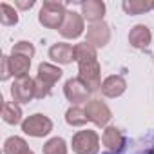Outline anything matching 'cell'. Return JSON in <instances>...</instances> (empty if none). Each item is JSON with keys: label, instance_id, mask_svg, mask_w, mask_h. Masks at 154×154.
I'll return each instance as SVG.
<instances>
[{"label": "cell", "instance_id": "1", "mask_svg": "<svg viewBox=\"0 0 154 154\" xmlns=\"http://www.w3.org/2000/svg\"><path fill=\"white\" fill-rule=\"evenodd\" d=\"M63 71L53 63L42 62L38 65V72H36V78H35V91H36V98L44 100L51 94L53 85L62 78Z\"/></svg>", "mask_w": 154, "mask_h": 154}, {"label": "cell", "instance_id": "2", "mask_svg": "<svg viewBox=\"0 0 154 154\" xmlns=\"http://www.w3.org/2000/svg\"><path fill=\"white\" fill-rule=\"evenodd\" d=\"M65 4L63 2H56V0H45L40 13H38V22L47 27V29H60L65 18Z\"/></svg>", "mask_w": 154, "mask_h": 154}, {"label": "cell", "instance_id": "3", "mask_svg": "<svg viewBox=\"0 0 154 154\" xmlns=\"http://www.w3.org/2000/svg\"><path fill=\"white\" fill-rule=\"evenodd\" d=\"M71 147H72L74 154H98V150H100V136H98L96 131H91V129L78 131L72 136Z\"/></svg>", "mask_w": 154, "mask_h": 154}, {"label": "cell", "instance_id": "4", "mask_svg": "<svg viewBox=\"0 0 154 154\" xmlns=\"http://www.w3.org/2000/svg\"><path fill=\"white\" fill-rule=\"evenodd\" d=\"M78 78L85 84V87L91 93L100 91V87H102V74H100L98 58L84 60V62L78 63Z\"/></svg>", "mask_w": 154, "mask_h": 154}, {"label": "cell", "instance_id": "5", "mask_svg": "<svg viewBox=\"0 0 154 154\" xmlns=\"http://www.w3.org/2000/svg\"><path fill=\"white\" fill-rule=\"evenodd\" d=\"M22 131L33 138H44L53 131V122L44 114H31L22 122Z\"/></svg>", "mask_w": 154, "mask_h": 154}, {"label": "cell", "instance_id": "6", "mask_svg": "<svg viewBox=\"0 0 154 154\" xmlns=\"http://www.w3.org/2000/svg\"><path fill=\"white\" fill-rule=\"evenodd\" d=\"M11 96L15 103H29L33 98H36L35 80L29 78V76L15 78V82L11 84Z\"/></svg>", "mask_w": 154, "mask_h": 154}, {"label": "cell", "instance_id": "7", "mask_svg": "<svg viewBox=\"0 0 154 154\" xmlns=\"http://www.w3.org/2000/svg\"><path fill=\"white\" fill-rule=\"evenodd\" d=\"M63 94H65V98L72 103V105H76L78 107L80 103H87L91 98V91L85 87V84L76 76V78H71V80H67L65 82V85H63Z\"/></svg>", "mask_w": 154, "mask_h": 154}, {"label": "cell", "instance_id": "8", "mask_svg": "<svg viewBox=\"0 0 154 154\" xmlns=\"http://www.w3.org/2000/svg\"><path fill=\"white\" fill-rule=\"evenodd\" d=\"M85 24H84V17L76 11H67L62 27L58 29V33L67 38V40H74V38H80L84 35Z\"/></svg>", "mask_w": 154, "mask_h": 154}, {"label": "cell", "instance_id": "9", "mask_svg": "<svg viewBox=\"0 0 154 154\" xmlns=\"http://www.w3.org/2000/svg\"><path fill=\"white\" fill-rule=\"evenodd\" d=\"M89 122H93L94 125L98 127H107V123L111 122L112 118V112L111 109L107 107V103H103L102 100H89L84 107Z\"/></svg>", "mask_w": 154, "mask_h": 154}, {"label": "cell", "instance_id": "10", "mask_svg": "<svg viewBox=\"0 0 154 154\" xmlns=\"http://www.w3.org/2000/svg\"><path fill=\"white\" fill-rule=\"evenodd\" d=\"M111 40V27L105 22H98V24H91L87 27V35H85V42L89 45H93L94 49L98 47H105Z\"/></svg>", "mask_w": 154, "mask_h": 154}, {"label": "cell", "instance_id": "11", "mask_svg": "<svg viewBox=\"0 0 154 154\" xmlns=\"http://www.w3.org/2000/svg\"><path fill=\"white\" fill-rule=\"evenodd\" d=\"M102 143L107 149V152L111 154H120L125 147V138L122 134V131L114 125H107L103 134H102Z\"/></svg>", "mask_w": 154, "mask_h": 154}, {"label": "cell", "instance_id": "12", "mask_svg": "<svg viewBox=\"0 0 154 154\" xmlns=\"http://www.w3.org/2000/svg\"><path fill=\"white\" fill-rule=\"evenodd\" d=\"M125 89H127V82L120 74L107 76V78L102 82V87H100L102 94L107 96V98H118V96H122L125 93Z\"/></svg>", "mask_w": 154, "mask_h": 154}, {"label": "cell", "instance_id": "13", "mask_svg": "<svg viewBox=\"0 0 154 154\" xmlns=\"http://www.w3.org/2000/svg\"><path fill=\"white\" fill-rule=\"evenodd\" d=\"M103 15H105V4L102 0H87V2H82L84 20H87L91 24H98V22H103Z\"/></svg>", "mask_w": 154, "mask_h": 154}, {"label": "cell", "instance_id": "14", "mask_svg": "<svg viewBox=\"0 0 154 154\" xmlns=\"http://www.w3.org/2000/svg\"><path fill=\"white\" fill-rule=\"evenodd\" d=\"M49 58L56 63H62V65H67L74 60V47L71 44H65V42H58L54 45L49 47Z\"/></svg>", "mask_w": 154, "mask_h": 154}, {"label": "cell", "instance_id": "15", "mask_svg": "<svg viewBox=\"0 0 154 154\" xmlns=\"http://www.w3.org/2000/svg\"><path fill=\"white\" fill-rule=\"evenodd\" d=\"M150 40H152V35L145 24H138L129 31V44L136 49H147Z\"/></svg>", "mask_w": 154, "mask_h": 154}, {"label": "cell", "instance_id": "16", "mask_svg": "<svg viewBox=\"0 0 154 154\" xmlns=\"http://www.w3.org/2000/svg\"><path fill=\"white\" fill-rule=\"evenodd\" d=\"M29 67H31V58L11 53V56H9V69H11V76H15V78H22V76H27Z\"/></svg>", "mask_w": 154, "mask_h": 154}, {"label": "cell", "instance_id": "17", "mask_svg": "<svg viewBox=\"0 0 154 154\" xmlns=\"http://www.w3.org/2000/svg\"><path fill=\"white\" fill-rule=\"evenodd\" d=\"M2 120L9 125H17V123H22V109L18 103L15 102H4L2 105Z\"/></svg>", "mask_w": 154, "mask_h": 154}, {"label": "cell", "instance_id": "18", "mask_svg": "<svg viewBox=\"0 0 154 154\" xmlns=\"http://www.w3.org/2000/svg\"><path fill=\"white\" fill-rule=\"evenodd\" d=\"M123 11L127 15H143L147 11L152 9V2L150 0H125V2L122 4Z\"/></svg>", "mask_w": 154, "mask_h": 154}, {"label": "cell", "instance_id": "19", "mask_svg": "<svg viewBox=\"0 0 154 154\" xmlns=\"http://www.w3.org/2000/svg\"><path fill=\"white\" fill-rule=\"evenodd\" d=\"M29 150V145L20 136H11L4 141V154H26Z\"/></svg>", "mask_w": 154, "mask_h": 154}, {"label": "cell", "instance_id": "20", "mask_svg": "<svg viewBox=\"0 0 154 154\" xmlns=\"http://www.w3.org/2000/svg\"><path fill=\"white\" fill-rule=\"evenodd\" d=\"M65 122H67L69 125H72V127H84V125L89 122V118H87V114H85V111H84L82 107L72 105V107L67 109V112H65Z\"/></svg>", "mask_w": 154, "mask_h": 154}, {"label": "cell", "instance_id": "21", "mask_svg": "<svg viewBox=\"0 0 154 154\" xmlns=\"http://www.w3.org/2000/svg\"><path fill=\"white\" fill-rule=\"evenodd\" d=\"M44 154H67V143L63 138H51L44 143Z\"/></svg>", "mask_w": 154, "mask_h": 154}, {"label": "cell", "instance_id": "22", "mask_svg": "<svg viewBox=\"0 0 154 154\" xmlns=\"http://www.w3.org/2000/svg\"><path fill=\"white\" fill-rule=\"evenodd\" d=\"M0 22H2V26H17L18 24L17 9L11 8L6 2H2V4H0Z\"/></svg>", "mask_w": 154, "mask_h": 154}, {"label": "cell", "instance_id": "23", "mask_svg": "<svg viewBox=\"0 0 154 154\" xmlns=\"http://www.w3.org/2000/svg\"><path fill=\"white\" fill-rule=\"evenodd\" d=\"M11 53L22 54V56H27V58H33V56H35V45H33L31 42H27V40H20V42H17V44L13 45Z\"/></svg>", "mask_w": 154, "mask_h": 154}, {"label": "cell", "instance_id": "24", "mask_svg": "<svg viewBox=\"0 0 154 154\" xmlns=\"http://www.w3.org/2000/svg\"><path fill=\"white\" fill-rule=\"evenodd\" d=\"M11 78V69H9V56H2V80H9Z\"/></svg>", "mask_w": 154, "mask_h": 154}, {"label": "cell", "instance_id": "25", "mask_svg": "<svg viewBox=\"0 0 154 154\" xmlns=\"http://www.w3.org/2000/svg\"><path fill=\"white\" fill-rule=\"evenodd\" d=\"M15 6L20 9H31L35 6V0H29V2H15Z\"/></svg>", "mask_w": 154, "mask_h": 154}, {"label": "cell", "instance_id": "26", "mask_svg": "<svg viewBox=\"0 0 154 154\" xmlns=\"http://www.w3.org/2000/svg\"><path fill=\"white\" fill-rule=\"evenodd\" d=\"M26 154H35V152H33V150H31V149H29V150H27V152H26Z\"/></svg>", "mask_w": 154, "mask_h": 154}, {"label": "cell", "instance_id": "27", "mask_svg": "<svg viewBox=\"0 0 154 154\" xmlns=\"http://www.w3.org/2000/svg\"><path fill=\"white\" fill-rule=\"evenodd\" d=\"M149 154H154V150H150V152H149Z\"/></svg>", "mask_w": 154, "mask_h": 154}, {"label": "cell", "instance_id": "28", "mask_svg": "<svg viewBox=\"0 0 154 154\" xmlns=\"http://www.w3.org/2000/svg\"><path fill=\"white\" fill-rule=\"evenodd\" d=\"M152 9H154V2H152Z\"/></svg>", "mask_w": 154, "mask_h": 154}]
</instances>
